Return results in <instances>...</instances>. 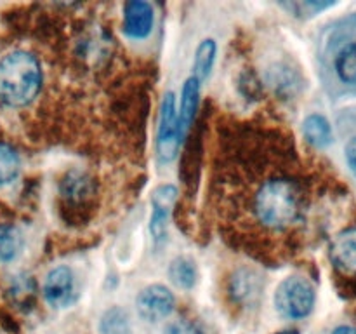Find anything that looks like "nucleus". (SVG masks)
<instances>
[{
  "label": "nucleus",
  "instance_id": "nucleus-21",
  "mask_svg": "<svg viewBox=\"0 0 356 334\" xmlns=\"http://www.w3.org/2000/svg\"><path fill=\"white\" fill-rule=\"evenodd\" d=\"M346 162L350 166L351 173L356 176V138L350 139L346 145Z\"/></svg>",
  "mask_w": 356,
  "mask_h": 334
},
{
  "label": "nucleus",
  "instance_id": "nucleus-20",
  "mask_svg": "<svg viewBox=\"0 0 356 334\" xmlns=\"http://www.w3.org/2000/svg\"><path fill=\"white\" fill-rule=\"evenodd\" d=\"M165 334H204V331L190 320H176L167 326Z\"/></svg>",
  "mask_w": 356,
  "mask_h": 334
},
{
  "label": "nucleus",
  "instance_id": "nucleus-18",
  "mask_svg": "<svg viewBox=\"0 0 356 334\" xmlns=\"http://www.w3.org/2000/svg\"><path fill=\"white\" fill-rule=\"evenodd\" d=\"M19 155L7 143H0V186L9 184L19 174Z\"/></svg>",
  "mask_w": 356,
  "mask_h": 334
},
{
  "label": "nucleus",
  "instance_id": "nucleus-5",
  "mask_svg": "<svg viewBox=\"0 0 356 334\" xmlns=\"http://www.w3.org/2000/svg\"><path fill=\"white\" fill-rule=\"evenodd\" d=\"M136 305L143 319L148 322H160L174 312L176 298L165 285L152 284L139 292Z\"/></svg>",
  "mask_w": 356,
  "mask_h": 334
},
{
  "label": "nucleus",
  "instance_id": "nucleus-11",
  "mask_svg": "<svg viewBox=\"0 0 356 334\" xmlns=\"http://www.w3.org/2000/svg\"><path fill=\"white\" fill-rule=\"evenodd\" d=\"M94 193V183L89 174L82 170H70L61 181V197L68 204H83Z\"/></svg>",
  "mask_w": 356,
  "mask_h": 334
},
{
  "label": "nucleus",
  "instance_id": "nucleus-1",
  "mask_svg": "<svg viewBox=\"0 0 356 334\" xmlns=\"http://www.w3.org/2000/svg\"><path fill=\"white\" fill-rule=\"evenodd\" d=\"M301 209V188L291 177H270L261 183L254 195V216L266 228H289L299 218Z\"/></svg>",
  "mask_w": 356,
  "mask_h": 334
},
{
  "label": "nucleus",
  "instance_id": "nucleus-23",
  "mask_svg": "<svg viewBox=\"0 0 356 334\" xmlns=\"http://www.w3.org/2000/svg\"><path fill=\"white\" fill-rule=\"evenodd\" d=\"M275 334H299L298 329H285V331H280V333H275Z\"/></svg>",
  "mask_w": 356,
  "mask_h": 334
},
{
  "label": "nucleus",
  "instance_id": "nucleus-19",
  "mask_svg": "<svg viewBox=\"0 0 356 334\" xmlns=\"http://www.w3.org/2000/svg\"><path fill=\"white\" fill-rule=\"evenodd\" d=\"M336 72L344 84L356 86V42L341 49L336 58Z\"/></svg>",
  "mask_w": 356,
  "mask_h": 334
},
{
  "label": "nucleus",
  "instance_id": "nucleus-8",
  "mask_svg": "<svg viewBox=\"0 0 356 334\" xmlns=\"http://www.w3.org/2000/svg\"><path fill=\"white\" fill-rule=\"evenodd\" d=\"M155 24L152 3L145 0H131L124 7V33L134 40L148 37Z\"/></svg>",
  "mask_w": 356,
  "mask_h": 334
},
{
  "label": "nucleus",
  "instance_id": "nucleus-10",
  "mask_svg": "<svg viewBox=\"0 0 356 334\" xmlns=\"http://www.w3.org/2000/svg\"><path fill=\"white\" fill-rule=\"evenodd\" d=\"M200 80L191 75L184 82L181 90V108H179V129L181 138L188 134L190 127L195 122V115L198 110V100H200Z\"/></svg>",
  "mask_w": 356,
  "mask_h": 334
},
{
  "label": "nucleus",
  "instance_id": "nucleus-16",
  "mask_svg": "<svg viewBox=\"0 0 356 334\" xmlns=\"http://www.w3.org/2000/svg\"><path fill=\"white\" fill-rule=\"evenodd\" d=\"M169 277L177 287L191 289L197 282V268L190 257H176L169 267Z\"/></svg>",
  "mask_w": 356,
  "mask_h": 334
},
{
  "label": "nucleus",
  "instance_id": "nucleus-3",
  "mask_svg": "<svg viewBox=\"0 0 356 334\" xmlns=\"http://www.w3.org/2000/svg\"><path fill=\"white\" fill-rule=\"evenodd\" d=\"M315 287L302 277H287L275 292V308L282 317L299 320L308 317L315 306Z\"/></svg>",
  "mask_w": 356,
  "mask_h": 334
},
{
  "label": "nucleus",
  "instance_id": "nucleus-6",
  "mask_svg": "<svg viewBox=\"0 0 356 334\" xmlns=\"http://www.w3.org/2000/svg\"><path fill=\"white\" fill-rule=\"evenodd\" d=\"M76 284L68 267H56L49 271L44 282L45 301L52 308H66L76 301Z\"/></svg>",
  "mask_w": 356,
  "mask_h": 334
},
{
  "label": "nucleus",
  "instance_id": "nucleus-15",
  "mask_svg": "<svg viewBox=\"0 0 356 334\" xmlns=\"http://www.w3.org/2000/svg\"><path fill=\"white\" fill-rule=\"evenodd\" d=\"M257 291H259L257 278L250 271H236L229 282V294H232L233 301H250V298H254Z\"/></svg>",
  "mask_w": 356,
  "mask_h": 334
},
{
  "label": "nucleus",
  "instance_id": "nucleus-7",
  "mask_svg": "<svg viewBox=\"0 0 356 334\" xmlns=\"http://www.w3.org/2000/svg\"><path fill=\"white\" fill-rule=\"evenodd\" d=\"M177 198V188L174 184H160L152 193V219L149 232L155 244H160L167 237V223Z\"/></svg>",
  "mask_w": 356,
  "mask_h": 334
},
{
  "label": "nucleus",
  "instance_id": "nucleus-12",
  "mask_svg": "<svg viewBox=\"0 0 356 334\" xmlns=\"http://www.w3.org/2000/svg\"><path fill=\"white\" fill-rule=\"evenodd\" d=\"M302 134L315 148H325L332 143V127L323 115H308L302 122Z\"/></svg>",
  "mask_w": 356,
  "mask_h": 334
},
{
  "label": "nucleus",
  "instance_id": "nucleus-2",
  "mask_svg": "<svg viewBox=\"0 0 356 334\" xmlns=\"http://www.w3.org/2000/svg\"><path fill=\"white\" fill-rule=\"evenodd\" d=\"M42 87L38 59L26 51H14L0 61V101L21 108L37 97Z\"/></svg>",
  "mask_w": 356,
  "mask_h": 334
},
{
  "label": "nucleus",
  "instance_id": "nucleus-9",
  "mask_svg": "<svg viewBox=\"0 0 356 334\" xmlns=\"http://www.w3.org/2000/svg\"><path fill=\"white\" fill-rule=\"evenodd\" d=\"M330 261L344 275H356V228L337 233L330 244Z\"/></svg>",
  "mask_w": 356,
  "mask_h": 334
},
{
  "label": "nucleus",
  "instance_id": "nucleus-4",
  "mask_svg": "<svg viewBox=\"0 0 356 334\" xmlns=\"http://www.w3.org/2000/svg\"><path fill=\"white\" fill-rule=\"evenodd\" d=\"M181 143H183V138H181L176 96L174 93H167L162 100V106H160L159 129H156V155H159L160 162H172L177 157Z\"/></svg>",
  "mask_w": 356,
  "mask_h": 334
},
{
  "label": "nucleus",
  "instance_id": "nucleus-13",
  "mask_svg": "<svg viewBox=\"0 0 356 334\" xmlns=\"http://www.w3.org/2000/svg\"><path fill=\"white\" fill-rule=\"evenodd\" d=\"M23 235L13 225H0V261H14L23 250Z\"/></svg>",
  "mask_w": 356,
  "mask_h": 334
},
{
  "label": "nucleus",
  "instance_id": "nucleus-17",
  "mask_svg": "<svg viewBox=\"0 0 356 334\" xmlns=\"http://www.w3.org/2000/svg\"><path fill=\"white\" fill-rule=\"evenodd\" d=\"M101 334H131V320L125 310L110 308L103 315L99 324Z\"/></svg>",
  "mask_w": 356,
  "mask_h": 334
},
{
  "label": "nucleus",
  "instance_id": "nucleus-14",
  "mask_svg": "<svg viewBox=\"0 0 356 334\" xmlns=\"http://www.w3.org/2000/svg\"><path fill=\"white\" fill-rule=\"evenodd\" d=\"M216 52H218V45L212 38H205L200 42L197 47V54H195V65H193V77H197L200 82H204L212 72V66L216 61Z\"/></svg>",
  "mask_w": 356,
  "mask_h": 334
},
{
  "label": "nucleus",
  "instance_id": "nucleus-22",
  "mask_svg": "<svg viewBox=\"0 0 356 334\" xmlns=\"http://www.w3.org/2000/svg\"><path fill=\"white\" fill-rule=\"evenodd\" d=\"M332 334H356V329L351 326H339L332 331Z\"/></svg>",
  "mask_w": 356,
  "mask_h": 334
}]
</instances>
